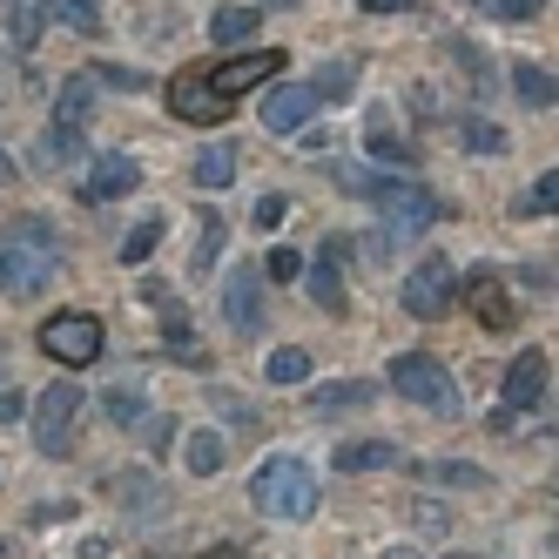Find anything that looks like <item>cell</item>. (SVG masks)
Wrapping results in <instances>:
<instances>
[{
	"label": "cell",
	"mask_w": 559,
	"mask_h": 559,
	"mask_svg": "<svg viewBox=\"0 0 559 559\" xmlns=\"http://www.w3.org/2000/svg\"><path fill=\"white\" fill-rule=\"evenodd\" d=\"M452 297H459V276H452L445 257H425V263L405 276V310L418 317V324H438V317L452 310Z\"/></svg>",
	"instance_id": "7"
},
{
	"label": "cell",
	"mask_w": 559,
	"mask_h": 559,
	"mask_svg": "<svg viewBox=\"0 0 559 559\" xmlns=\"http://www.w3.org/2000/svg\"><path fill=\"white\" fill-rule=\"evenodd\" d=\"M371 397H378V384H357V378H350V384H317V391H310V412H317V418H331V412L371 405Z\"/></svg>",
	"instance_id": "13"
},
{
	"label": "cell",
	"mask_w": 559,
	"mask_h": 559,
	"mask_svg": "<svg viewBox=\"0 0 559 559\" xmlns=\"http://www.w3.org/2000/svg\"><path fill=\"white\" fill-rule=\"evenodd\" d=\"M88 102H95V74H74V82L61 88V122L82 129V122H88Z\"/></svg>",
	"instance_id": "22"
},
{
	"label": "cell",
	"mask_w": 559,
	"mask_h": 559,
	"mask_svg": "<svg viewBox=\"0 0 559 559\" xmlns=\"http://www.w3.org/2000/svg\"><path fill=\"white\" fill-rule=\"evenodd\" d=\"M182 459H189V472H195V478H216V472H223V459H229V445H223V431H189V445H182Z\"/></svg>",
	"instance_id": "15"
},
{
	"label": "cell",
	"mask_w": 559,
	"mask_h": 559,
	"mask_svg": "<svg viewBox=\"0 0 559 559\" xmlns=\"http://www.w3.org/2000/svg\"><path fill=\"white\" fill-rule=\"evenodd\" d=\"M478 8H486L492 21H533V14H539V0H478Z\"/></svg>",
	"instance_id": "29"
},
{
	"label": "cell",
	"mask_w": 559,
	"mask_h": 559,
	"mask_svg": "<svg viewBox=\"0 0 559 559\" xmlns=\"http://www.w3.org/2000/svg\"><path fill=\"white\" fill-rule=\"evenodd\" d=\"M48 276H61V243L41 216H27L0 243V297H34V290H48Z\"/></svg>",
	"instance_id": "2"
},
{
	"label": "cell",
	"mask_w": 559,
	"mask_h": 559,
	"mask_svg": "<svg viewBox=\"0 0 559 559\" xmlns=\"http://www.w3.org/2000/svg\"><path fill=\"white\" fill-rule=\"evenodd\" d=\"M108 418H122V425H129V418H142V405H135L129 391H108Z\"/></svg>",
	"instance_id": "33"
},
{
	"label": "cell",
	"mask_w": 559,
	"mask_h": 559,
	"mask_svg": "<svg viewBox=\"0 0 559 559\" xmlns=\"http://www.w3.org/2000/svg\"><path fill=\"white\" fill-rule=\"evenodd\" d=\"M371 148H378V155H391V163H405V169H412V148L397 142V135H384V122H371Z\"/></svg>",
	"instance_id": "31"
},
{
	"label": "cell",
	"mask_w": 559,
	"mask_h": 559,
	"mask_svg": "<svg viewBox=\"0 0 559 559\" xmlns=\"http://www.w3.org/2000/svg\"><path fill=\"white\" fill-rule=\"evenodd\" d=\"M357 8H365V14H412L418 0H357Z\"/></svg>",
	"instance_id": "35"
},
{
	"label": "cell",
	"mask_w": 559,
	"mask_h": 559,
	"mask_svg": "<svg viewBox=\"0 0 559 559\" xmlns=\"http://www.w3.org/2000/svg\"><path fill=\"white\" fill-rule=\"evenodd\" d=\"M465 142H472V148H492V155H499V148H506V129H486V122H465Z\"/></svg>",
	"instance_id": "32"
},
{
	"label": "cell",
	"mask_w": 559,
	"mask_h": 559,
	"mask_svg": "<svg viewBox=\"0 0 559 559\" xmlns=\"http://www.w3.org/2000/svg\"><path fill=\"white\" fill-rule=\"evenodd\" d=\"M41 350L55 357V365L82 371V365H95V357H102V324H95L88 310H61V317H48V324H41Z\"/></svg>",
	"instance_id": "6"
},
{
	"label": "cell",
	"mask_w": 559,
	"mask_h": 559,
	"mask_svg": "<svg viewBox=\"0 0 559 559\" xmlns=\"http://www.w3.org/2000/svg\"><path fill=\"white\" fill-rule=\"evenodd\" d=\"M357 82V68L350 61H324V74H317V95H344Z\"/></svg>",
	"instance_id": "28"
},
{
	"label": "cell",
	"mask_w": 559,
	"mask_h": 559,
	"mask_svg": "<svg viewBox=\"0 0 559 559\" xmlns=\"http://www.w3.org/2000/svg\"><path fill=\"white\" fill-rule=\"evenodd\" d=\"M142 182L135 155H95V169L82 176V203H115V195H129Z\"/></svg>",
	"instance_id": "12"
},
{
	"label": "cell",
	"mask_w": 559,
	"mask_h": 559,
	"mask_svg": "<svg viewBox=\"0 0 559 559\" xmlns=\"http://www.w3.org/2000/svg\"><path fill=\"white\" fill-rule=\"evenodd\" d=\"M8 418H21V391H14V384H0V425H8Z\"/></svg>",
	"instance_id": "36"
},
{
	"label": "cell",
	"mask_w": 559,
	"mask_h": 559,
	"mask_svg": "<svg viewBox=\"0 0 559 559\" xmlns=\"http://www.w3.org/2000/svg\"><path fill=\"white\" fill-rule=\"evenodd\" d=\"M270 8H304V0H270Z\"/></svg>",
	"instance_id": "37"
},
{
	"label": "cell",
	"mask_w": 559,
	"mask_h": 559,
	"mask_svg": "<svg viewBox=\"0 0 559 559\" xmlns=\"http://www.w3.org/2000/svg\"><path fill=\"white\" fill-rule=\"evenodd\" d=\"M189 176L203 182V189H229V182H236V142H210V148L189 163Z\"/></svg>",
	"instance_id": "14"
},
{
	"label": "cell",
	"mask_w": 559,
	"mask_h": 559,
	"mask_svg": "<svg viewBox=\"0 0 559 559\" xmlns=\"http://www.w3.org/2000/svg\"><path fill=\"white\" fill-rule=\"evenodd\" d=\"M546 384H552V365H546V350H519L512 365H506V405H512V412L539 405V397H546Z\"/></svg>",
	"instance_id": "10"
},
{
	"label": "cell",
	"mask_w": 559,
	"mask_h": 559,
	"mask_svg": "<svg viewBox=\"0 0 559 559\" xmlns=\"http://www.w3.org/2000/svg\"><path fill=\"white\" fill-rule=\"evenodd\" d=\"M263 378H270V384H304V378H310V350H270Z\"/></svg>",
	"instance_id": "21"
},
{
	"label": "cell",
	"mask_w": 559,
	"mask_h": 559,
	"mask_svg": "<svg viewBox=\"0 0 559 559\" xmlns=\"http://www.w3.org/2000/svg\"><path fill=\"white\" fill-rule=\"evenodd\" d=\"M297 270H304V257H297V250H284V243H276V250L263 257V284H290Z\"/></svg>",
	"instance_id": "26"
},
{
	"label": "cell",
	"mask_w": 559,
	"mask_h": 559,
	"mask_svg": "<svg viewBox=\"0 0 559 559\" xmlns=\"http://www.w3.org/2000/svg\"><path fill=\"white\" fill-rule=\"evenodd\" d=\"M391 391H397V397H412L418 412H438V418H452V412H459V384H452V371L438 365V357H425V350L391 357Z\"/></svg>",
	"instance_id": "4"
},
{
	"label": "cell",
	"mask_w": 559,
	"mask_h": 559,
	"mask_svg": "<svg viewBox=\"0 0 559 559\" xmlns=\"http://www.w3.org/2000/svg\"><path fill=\"white\" fill-rule=\"evenodd\" d=\"M163 229H169V223H163V216H142V223H135V229H129V243H122V263H129V270H135V263H142V257H148V250H155V243H163Z\"/></svg>",
	"instance_id": "23"
},
{
	"label": "cell",
	"mask_w": 559,
	"mask_h": 559,
	"mask_svg": "<svg viewBox=\"0 0 559 559\" xmlns=\"http://www.w3.org/2000/svg\"><path fill=\"white\" fill-rule=\"evenodd\" d=\"M526 210H546V216L559 210V176H552V169H546V176L533 182V195H526Z\"/></svg>",
	"instance_id": "30"
},
{
	"label": "cell",
	"mask_w": 559,
	"mask_h": 559,
	"mask_svg": "<svg viewBox=\"0 0 559 559\" xmlns=\"http://www.w3.org/2000/svg\"><path fill=\"white\" fill-rule=\"evenodd\" d=\"M337 176H344V189L371 195V210L391 223V236H425V229L438 223V195H431V189H418L412 176H365L357 163H344Z\"/></svg>",
	"instance_id": "1"
},
{
	"label": "cell",
	"mask_w": 559,
	"mask_h": 559,
	"mask_svg": "<svg viewBox=\"0 0 559 559\" xmlns=\"http://www.w3.org/2000/svg\"><path fill=\"white\" fill-rule=\"evenodd\" d=\"M310 297H317V304H324L331 317L344 310V284H337V250H331V243H324V263H317V270H310Z\"/></svg>",
	"instance_id": "20"
},
{
	"label": "cell",
	"mask_w": 559,
	"mask_h": 559,
	"mask_svg": "<svg viewBox=\"0 0 559 559\" xmlns=\"http://www.w3.org/2000/svg\"><path fill=\"white\" fill-rule=\"evenodd\" d=\"M465 304H472V317H478V324H486V331H512V297H506V284H499V276L492 270H472L465 276Z\"/></svg>",
	"instance_id": "11"
},
{
	"label": "cell",
	"mask_w": 559,
	"mask_h": 559,
	"mask_svg": "<svg viewBox=\"0 0 559 559\" xmlns=\"http://www.w3.org/2000/svg\"><path fill=\"white\" fill-rule=\"evenodd\" d=\"M284 210H290L284 195H263V203H257V223H263V229H276V223H284Z\"/></svg>",
	"instance_id": "34"
},
{
	"label": "cell",
	"mask_w": 559,
	"mask_h": 559,
	"mask_svg": "<svg viewBox=\"0 0 559 559\" xmlns=\"http://www.w3.org/2000/svg\"><path fill=\"white\" fill-rule=\"evenodd\" d=\"M74 412H82V384H48V391H41V405H34V445H41L48 459L68 452Z\"/></svg>",
	"instance_id": "8"
},
{
	"label": "cell",
	"mask_w": 559,
	"mask_h": 559,
	"mask_svg": "<svg viewBox=\"0 0 559 559\" xmlns=\"http://www.w3.org/2000/svg\"><path fill=\"white\" fill-rule=\"evenodd\" d=\"M55 14H61L74 34H102V0H55Z\"/></svg>",
	"instance_id": "24"
},
{
	"label": "cell",
	"mask_w": 559,
	"mask_h": 559,
	"mask_svg": "<svg viewBox=\"0 0 559 559\" xmlns=\"http://www.w3.org/2000/svg\"><path fill=\"white\" fill-rule=\"evenodd\" d=\"M378 465H397V445H391V438H357V445L337 452V472H378Z\"/></svg>",
	"instance_id": "17"
},
{
	"label": "cell",
	"mask_w": 559,
	"mask_h": 559,
	"mask_svg": "<svg viewBox=\"0 0 559 559\" xmlns=\"http://www.w3.org/2000/svg\"><path fill=\"white\" fill-rule=\"evenodd\" d=\"M317 88H270L263 95V129L270 135H304L310 129V115H317Z\"/></svg>",
	"instance_id": "9"
},
{
	"label": "cell",
	"mask_w": 559,
	"mask_h": 559,
	"mask_svg": "<svg viewBox=\"0 0 559 559\" xmlns=\"http://www.w3.org/2000/svg\"><path fill=\"white\" fill-rule=\"evenodd\" d=\"M257 21H263V8H216L210 41L216 48H236V41H250V34H257Z\"/></svg>",
	"instance_id": "16"
},
{
	"label": "cell",
	"mask_w": 559,
	"mask_h": 559,
	"mask_svg": "<svg viewBox=\"0 0 559 559\" xmlns=\"http://www.w3.org/2000/svg\"><path fill=\"white\" fill-rule=\"evenodd\" d=\"M250 506L263 519H310L317 512V472L304 459H263L250 478Z\"/></svg>",
	"instance_id": "3"
},
{
	"label": "cell",
	"mask_w": 559,
	"mask_h": 559,
	"mask_svg": "<svg viewBox=\"0 0 559 559\" xmlns=\"http://www.w3.org/2000/svg\"><path fill=\"white\" fill-rule=\"evenodd\" d=\"M425 478H438V486H486V472H478V465H459V459L425 465Z\"/></svg>",
	"instance_id": "25"
},
{
	"label": "cell",
	"mask_w": 559,
	"mask_h": 559,
	"mask_svg": "<svg viewBox=\"0 0 559 559\" xmlns=\"http://www.w3.org/2000/svg\"><path fill=\"white\" fill-rule=\"evenodd\" d=\"M195 223H203V243H195V276H203V270L216 263V250H223V223H216V216H195Z\"/></svg>",
	"instance_id": "27"
},
{
	"label": "cell",
	"mask_w": 559,
	"mask_h": 559,
	"mask_svg": "<svg viewBox=\"0 0 559 559\" xmlns=\"http://www.w3.org/2000/svg\"><path fill=\"white\" fill-rule=\"evenodd\" d=\"M512 82H519V102H526V108H552V102H559L552 74H546L539 61H519V68H512Z\"/></svg>",
	"instance_id": "18"
},
{
	"label": "cell",
	"mask_w": 559,
	"mask_h": 559,
	"mask_svg": "<svg viewBox=\"0 0 559 559\" xmlns=\"http://www.w3.org/2000/svg\"><path fill=\"white\" fill-rule=\"evenodd\" d=\"M223 324L236 337H263L270 331V284H263V270H229L223 276Z\"/></svg>",
	"instance_id": "5"
},
{
	"label": "cell",
	"mask_w": 559,
	"mask_h": 559,
	"mask_svg": "<svg viewBox=\"0 0 559 559\" xmlns=\"http://www.w3.org/2000/svg\"><path fill=\"white\" fill-rule=\"evenodd\" d=\"M41 0H14V27H8V48L14 55H34V41H41Z\"/></svg>",
	"instance_id": "19"
}]
</instances>
